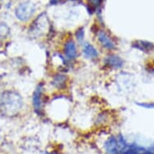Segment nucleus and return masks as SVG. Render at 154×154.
I'll return each mask as SVG.
<instances>
[{
	"instance_id": "f257e3e1",
	"label": "nucleus",
	"mask_w": 154,
	"mask_h": 154,
	"mask_svg": "<svg viewBox=\"0 0 154 154\" xmlns=\"http://www.w3.org/2000/svg\"><path fill=\"white\" fill-rule=\"evenodd\" d=\"M105 149L108 154H154V144L148 148L128 144L122 135H118L106 140Z\"/></svg>"
},
{
	"instance_id": "f03ea898",
	"label": "nucleus",
	"mask_w": 154,
	"mask_h": 154,
	"mask_svg": "<svg viewBox=\"0 0 154 154\" xmlns=\"http://www.w3.org/2000/svg\"><path fill=\"white\" fill-rule=\"evenodd\" d=\"M22 106V98L15 91H5L0 97V111L5 116H15L20 111Z\"/></svg>"
},
{
	"instance_id": "7ed1b4c3",
	"label": "nucleus",
	"mask_w": 154,
	"mask_h": 154,
	"mask_svg": "<svg viewBox=\"0 0 154 154\" xmlns=\"http://www.w3.org/2000/svg\"><path fill=\"white\" fill-rule=\"evenodd\" d=\"M35 11V6L31 2H24L18 6L15 10L16 17L21 21H27Z\"/></svg>"
},
{
	"instance_id": "20e7f679",
	"label": "nucleus",
	"mask_w": 154,
	"mask_h": 154,
	"mask_svg": "<svg viewBox=\"0 0 154 154\" xmlns=\"http://www.w3.org/2000/svg\"><path fill=\"white\" fill-rule=\"evenodd\" d=\"M98 38H99V41H100V43L102 44V45L107 49H113L115 48V44L106 32H104L103 31L99 32Z\"/></svg>"
},
{
	"instance_id": "39448f33",
	"label": "nucleus",
	"mask_w": 154,
	"mask_h": 154,
	"mask_svg": "<svg viewBox=\"0 0 154 154\" xmlns=\"http://www.w3.org/2000/svg\"><path fill=\"white\" fill-rule=\"evenodd\" d=\"M41 94H42V85H40L35 91L32 97L33 106L36 111H41V104H42Z\"/></svg>"
},
{
	"instance_id": "423d86ee",
	"label": "nucleus",
	"mask_w": 154,
	"mask_h": 154,
	"mask_svg": "<svg viewBox=\"0 0 154 154\" xmlns=\"http://www.w3.org/2000/svg\"><path fill=\"white\" fill-rule=\"evenodd\" d=\"M65 53L69 59L75 58L77 56V48L73 41H68L65 45Z\"/></svg>"
},
{
	"instance_id": "0eeeda50",
	"label": "nucleus",
	"mask_w": 154,
	"mask_h": 154,
	"mask_svg": "<svg viewBox=\"0 0 154 154\" xmlns=\"http://www.w3.org/2000/svg\"><path fill=\"white\" fill-rule=\"evenodd\" d=\"M106 63L115 68H120L124 66V61L119 57L116 55L108 56L106 58Z\"/></svg>"
},
{
	"instance_id": "6e6552de",
	"label": "nucleus",
	"mask_w": 154,
	"mask_h": 154,
	"mask_svg": "<svg viewBox=\"0 0 154 154\" xmlns=\"http://www.w3.org/2000/svg\"><path fill=\"white\" fill-rule=\"evenodd\" d=\"M83 53L86 57L91 59L96 58V57H98V56H99L98 51L96 50L94 46H92L91 45H89V44H86V45H84Z\"/></svg>"
},
{
	"instance_id": "1a4fd4ad",
	"label": "nucleus",
	"mask_w": 154,
	"mask_h": 154,
	"mask_svg": "<svg viewBox=\"0 0 154 154\" xmlns=\"http://www.w3.org/2000/svg\"><path fill=\"white\" fill-rule=\"evenodd\" d=\"M137 48L142 51H150L151 49L154 48V45L152 44L149 43V42H146V41H137L136 42V45H134Z\"/></svg>"
},
{
	"instance_id": "9d476101",
	"label": "nucleus",
	"mask_w": 154,
	"mask_h": 154,
	"mask_svg": "<svg viewBox=\"0 0 154 154\" xmlns=\"http://www.w3.org/2000/svg\"><path fill=\"white\" fill-rule=\"evenodd\" d=\"M65 82H66V78H65V76H58V77H57L55 79H54V84L57 85V87H60L61 85H63L65 83Z\"/></svg>"
},
{
	"instance_id": "9b49d317",
	"label": "nucleus",
	"mask_w": 154,
	"mask_h": 154,
	"mask_svg": "<svg viewBox=\"0 0 154 154\" xmlns=\"http://www.w3.org/2000/svg\"><path fill=\"white\" fill-rule=\"evenodd\" d=\"M76 36H77V39L79 40V41H82L83 40L84 37V30L83 28H81L79 29L77 32H76Z\"/></svg>"
},
{
	"instance_id": "f8f14e48",
	"label": "nucleus",
	"mask_w": 154,
	"mask_h": 154,
	"mask_svg": "<svg viewBox=\"0 0 154 154\" xmlns=\"http://www.w3.org/2000/svg\"><path fill=\"white\" fill-rule=\"evenodd\" d=\"M89 2H90V3H91L92 7L97 8V7H99L101 4L103 0H89Z\"/></svg>"
},
{
	"instance_id": "ddd939ff",
	"label": "nucleus",
	"mask_w": 154,
	"mask_h": 154,
	"mask_svg": "<svg viewBox=\"0 0 154 154\" xmlns=\"http://www.w3.org/2000/svg\"><path fill=\"white\" fill-rule=\"evenodd\" d=\"M138 105L140 106H143V107H145V108H154V103H138Z\"/></svg>"
},
{
	"instance_id": "4468645a",
	"label": "nucleus",
	"mask_w": 154,
	"mask_h": 154,
	"mask_svg": "<svg viewBox=\"0 0 154 154\" xmlns=\"http://www.w3.org/2000/svg\"><path fill=\"white\" fill-rule=\"evenodd\" d=\"M60 1V0H51V3L52 4H56V3H57Z\"/></svg>"
},
{
	"instance_id": "2eb2a0df",
	"label": "nucleus",
	"mask_w": 154,
	"mask_h": 154,
	"mask_svg": "<svg viewBox=\"0 0 154 154\" xmlns=\"http://www.w3.org/2000/svg\"><path fill=\"white\" fill-rule=\"evenodd\" d=\"M45 154H56L55 152H45Z\"/></svg>"
},
{
	"instance_id": "dca6fc26",
	"label": "nucleus",
	"mask_w": 154,
	"mask_h": 154,
	"mask_svg": "<svg viewBox=\"0 0 154 154\" xmlns=\"http://www.w3.org/2000/svg\"><path fill=\"white\" fill-rule=\"evenodd\" d=\"M152 72H153V73H154V69H153V70H152Z\"/></svg>"
}]
</instances>
